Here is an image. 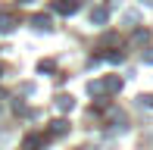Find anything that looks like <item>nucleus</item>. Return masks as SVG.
Returning a JSON list of instances; mask_svg holds the SVG:
<instances>
[{
    "label": "nucleus",
    "instance_id": "obj_6",
    "mask_svg": "<svg viewBox=\"0 0 153 150\" xmlns=\"http://www.w3.org/2000/svg\"><path fill=\"white\" fill-rule=\"evenodd\" d=\"M141 103H144V106H153V97H150V94H144V97H141Z\"/></svg>",
    "mask_w": 153,
    "mask_h": 150
},
{
    "label": "nucleus",
    "instance_id": "obj_9",
    "mask_svg": "<svg viewBox=\"0 0 153 150\" xmlns=\"http://www.w3.org/2000/svg\"><path fill=\"white\" fill-rule=\"evenodd\" d=\"M144 3H147V6H153V0H144Z\"/></svg>",
    "mask_w": 153,
    "mask_h": 150
},
{
    "label": "nucleus",
    "instance_id": "obj_3",
    "mask_svg": "<svg viewBox=\"0 0 153 150\" xmlns=\"http://www.w3.org/2000/svg\"><path fill=\"white\" fill-rule=\"evenodd\" d=\"M91 19H94L97 25H100V22H106V10H94V16H91Z\"/></svg>",
    "mask_w": 153,
    "mask_h": 150
},
{
    "label": "nucleus",
    "instance_id": "obj_4",
    "mask_svg": "<svg viewBox=\"0 0 153 150\" xmlns=\"http://www.w3.org/2000/svg\"><path fill=\"white\" fill-rule=\"evenodd\" d=\"M34 28H38V31H47V16H38V19H34Z\"/></svg>",
    "mask_w": 153,
    "mask_h": 150
},
{
    "label": "nucleus",
    "instance_id": "obj_5",
    "mask_svg": "<svg viewBox=\"0 0 153 150\" xmlns=\"http://www.w3.org/2000/svg\"><path fill=\"white\" fill-rule=\"evenodd\" d=\"M122 19H125V25H131V22H137V13H131V10H128Z\"/></svg>",
    "mask_w": 153,
    "mask_h": 150
},
{
    "label": "nucleus",
    "instance_id": "obj_1",
    "mask_svg": "<svg viewBox=\"0 0 153 150\" xmlns=\"http://www.w3.org/2000/svg\"><path fill=\"white\" fill-rule=\"evenodd\" d=\"M13 28H16V25H13V16H0V31H6V35H10Z\"/></svg>",
    "mask_w": 153,
    "mask_h": 150
},
{
    "label": "nucleus",
    "instance_id": "obj_2",
    "mask_svg": "<svg viewBox=\"0 0 153 150\" xmlns=\"http://www.w3.org/2000/svg\"><path fill=\"white\" fill-rule=\"evenodd\" d=\"M56 103H59V110H72V97H69V94H62V97H56Z\"/></svg>",
    "mask_w": 153,
    "mask_h": 150
},
{
    "label": "nucleus",
    "instance_id": "obj_8",
    "mask_svg": "<svg viewBox=\"0 0 153 150\" xmlns=\"http://www.w3.org/2000/svg\"><path fill=\"white\" fill-rule=\"evenodd\" d=\"M19 3H34V0H19Z\"/></svg>",
    "mask_w": 153,
    "mask_h": 150
},
{
    "label": "nucleus",
    "instance_id": "obj_7",
    "mask_svg": "<svg viewBox=\"0 0 153 150\" xmlns=\"http://www.w3.org/2000/svg\"><path fill=\"white\" fill-rule=\"evenodd\" d=\"M147 63H153V53H147Z\"/></svg>",
    "mask_w": 153,
    "mask_h": 150
}]
</instances>
